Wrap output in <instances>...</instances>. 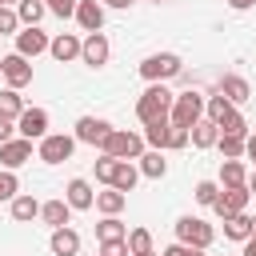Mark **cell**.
Listing matches in <instances>:
<instances>
[{
	"label": "cell",
	"instance_id": "cell-1",
	"mask_svg": "<svg viewBox=\"0 0 256 256\" xmlns=\"http://www.w3.org/2000/svg\"><path fill=\"white\" fill-rule=\"evenodd\" d=\"M172 100H176V92H172L168 84H148V88L140 92V100H136V120H140V124L168 120V116H172Z\"/></svg>",
	"mask_w": 256,
	"mask_h": 256
},
{
	"label": "cell",
	"instance_id": "cell-2",
	"mask_svg": "<svg viewBox=\"0 0 256 256\" xmlns=\"http://www.w3.org/2000/svg\"><path fill=\"white\" fill-rule=\"evenodd\" d=\"M180 72H184V60H180L176 52H152V56L140 60V76H144L148 84H168V80L180 76Z\"/></svg>",
	"mask_w": 256,
	"mask_h": 256
},
{
	"label": "cell",
	"instance_id": "cell-3",
	"mask_svg": "<svg viewBox=\"0 0 256 256\" xmlns=\"http://www.w3.org/2000/svg\"><path fill=\"white\" fill-rule=\"evenodd\" d=\"M144 132H128V128H116L108 140H104V148L100 152H108V156H116V160H140L144 156Z\"/></svg>",
	"mask_w": 256,
	"mask_h": 256
},
{
	"label": "cell",
	"instance_id": "cell-4",
	"mask_svg": "<svg viewBox=\"0 0 256 256\" xmlns=\"http://www.w3.org/2000/svg\"><path fill=\"white\" fill-rule=\"evenodd\" d=\"M76 136H68V132H48L44 140H36V160H44V164H64L72 152H76Z\"/></svg>",
	"mask_w": 256,
	"mask_h": 256
},
{
	"label": "cell",
	"instance_id": "cell-5",
	"mask_svg": "<svg viewBox=\"0 0 256 256\" xmlns=\"http://www.w3.org/2000/svg\"><path fill=\"white\" fill-rule=\"evenodd\" d=\"M176 240L180 244H192V248H212L216 228L208 220H200V216H180L176 220Z\"/></svg>",
	"mask_w": 256,
	"mask_h": 256
},
{
	"label": "cell",
	"instance_id": "cell-6",
	"mask_svg": "<svg viewBox=\"0 0 256 256\" xmlns=\"http://www.w3.org/2000/svg\"><path fill=\"white\" fill-rule=\"evenodd\" d=\"M200 116H204V96H200V92H180V96L172 100V116H168L172 124H180V128L192 132V124H196Z\"/></svg>",
	"mask_w": 256,
	"mask_h": 256
},
{
	"label": "cell",
	"instance_id": "cell-7",
	"mask_svg": "<svg viewBox=\"0 0 256 256\" xmlns=\"http://www.w3.org/2000/svg\"><path fill=\"white\" fill-rule=\"evenodd\" d=\"M112 132H116V128H112L108 120H100V116H80L76 128H72V136H76L80 144H92V148H104V140H108Z\"/></svg>",
	"mask_w": 256,
	"mask_h": 256
},
{
	"label": "cell",
	"instance_id": "cell-8",
	"mask_svg": "<svg viewBox=\"0 0 256 256\" xmlns=\"http://www.w3.org/2000/svg\"><path fill=\"white\" fill-rule=\"evenodd\" d=\"M48 44H52V36H48L40 24H24V28L16 32V52L28 56V60H36L40 52H48Z\"/></svg>",
	"mask_w": 256,
	"mask_h": 256
},
{
	"label": "cell",
	"instance_id": "cell-9",
	"mask_svg": "<svg viewBox=\"0 0 256 256\" xmlns=\"http://www.w3.org/2000/svg\"><path fill=\"white\" fill-rule=\"evenodd\" d=\"M108 56H112L108 36H104V32H84V44H80V64H88V68H104V64H108Z\"/></svg>",
	"mask_w": 256,
	"mask_h": 256
},
{
	"label": "cell",
	"instance_id": "cell-10",
	"mask_svg": "<svg viewBox=\"0 0 256 256\" xmlns=\"http://www.w3.org/2000/svg\"><path fill=\"white\" fill-rule=\"evenodd\" d=\"M0 64H4V84L8 88H28L32 84V60L28 56L8 52V56H0Z\"/></svg>",
	"mask_w": 256,
	"mask_h": 256
},
{
	"label": "cell",
	"instance_id": "cell-11",
	"mask_svg": "<svg viewBox=\"0 0 256 256\" xmlns=\"http://www.w3.org/2000/svg\"><path fill=\"white\" fill-rule=\"evenodd\" d=\"M248 200H252L248 184H240V188H220V196H216L212 212L224 220V216H236V212H244V208H248Z\"/></svg>",
	"mask_w": 256,
	"mask_h": 256
},
{
	"label": "cell",
	"instance_id": "cell-12",
	"mask_svg": "<svg viewBox=\"0 0 256 256\" xmlns=\"http://www.w3.org/2000/svg\"><path fill=\"white\" fill-rule=\"evenodd\" d=\"M16 136H24V140H44V136H48V112H44V108H24L20 120H16Z\"/></svg>",
	"mask_w": 256,
	"mask_h": 256
},
{
	"label": "cell",
	"instance_id": "cell-13",
	"mask_svg": "<svg viewBox=\"0 0 256 256\" xmlns=\"http://www.w3.org/2000/svg\"><path fill=\"white\" fill-rule=\"evenodd\" d=\"M64 200L72 204V212H88V208H96V188H92L84 176H72V180L64 184Z\"/></svg>",
	"mask_w": 256,
	"mask_h": 256
},
{
	"label": "cell",
	"instance_id": "cell-14",
	"mask_svg": "<svg viewBox=\"0 0 256 256\" xmlns=\"http://www.w3.org/2000/svg\"><path fill=\"white\" fill-rule=\"evenodd\" d=\"M28 160H32V140L12 136L8 144H0V164H4V168H12V172H16V168H24Z\"/></svg>",
	"mask_w": 256,
	"mask_h": 256
},
{
	"label": "cell",
	"instance_id": "cell-15",
	"mask_svg": "<svg viewBox=\"0 0 256 256\" xmlns=\"http://www.w3.org/2000/svg\"><path fill=\"white\" fill-rule=\"evenodd\" d=\"M80 36L76 32H60V36H52V44H48V52H52V60H60V64H72V60H80Z\"/></svg>",
	"mask_w": 256,
	"mask_h": 256
},
{
	"label": "cell",
	"instance_id": "cell-16",
	"mask_svg": "<svg viewBox=\"0 0 256 256\" xmlns=\"http://www.w3.org/2000/svg\"><path fill=\"white\" fill-rule=\"evenodd\" d=\"M72 20H76L84 32H104V4H100V0H80Z\"/></svg>",
	"mask_w": 256,
	"mask_h": 256
},
{
	"label": "cell",
	"instance_id": "cell-17",
	"mask_svg": "<svg viewBox=\"0 0 256 256\" xmlns=\"http://www.w3.org/2000/svg\"><path fill=\"white\" fill-rule=\"evenodd\" d=\"M48 248H52V256H76L80 252V232L76 228H52V236H48Z\"/></svg>",
	"mask_w": 256,
	"mask_h": 256
},
{
	"label": "cell",
	"instance_id": "cell-18",
	"mask_svg": "<svg viewBox=\"0 0 256 256\" xmlns=\"http://www.w3.org/2000/svg\"><path fill=\"white\" fill-rule=\"evenodd\" d=\"M40 220H44L48 228H64V224L72 220V204H68L64 196H56V200H44V204H40Z\"/></svg>",
	"mask_w": 256,
	"mask_h": 256
},
{
	"label": "cell",
	"instance_id": "cell-19",
	"mask_svg": "<svg viewBox=\"0 0 256 256\" xmlns=\"http://www.w3.org/2000/svg\"><path fill=\"white\" fill-rule=\"evenodd\" d=\"M124 204H128V192H120L112 184H104V192H96V212L100 216H120Z\"/></svg>",
	"mask_w": 256,
	"mask_h": 256
},
{
	"label": "cell",
	"instance_id": "cell-20",
	"mask_svg": "<svg viewBox=\"0 0 256 256\" xmlns=\"http://www.w3.org/2000/svg\"><path fill=\"white\" fill-rule=\"evenodd\" d=\"M216 140H220V124L216 120H208V116H200L196 124H192V148H216Z\"/></svg>",
	"mask_w": 256,
	"mask_h": 256
},
{
	"label": "cell",
	"instance_id": "cell-21",
	"mask_svg": "<svg viewBox=\"0 0 256 256\" xmlns=\"http://www.w3.org/2000/svg\"><path fill=\"white\" fill-rule=\"evenodd\" d=\"M220 92H224V96H228L236 108L252 100V88H248V80H244V76H236V72H228V76L220 80Z\"/></svg>",
	"mask_w": 256,
	"mask_h": 256
},
{
	"label": "cell",
	"instance_id": "cell-22",
	"mask_svg": "<svg viewBox=\"0 0 256 256\" xmlns=\"http://www.w3.org/2000/svg\"><path fill=\"white\" fill-rule=\"evenodd\" d=\"M136 168H140V176L160 180V176L168 172V160H164V152H160V148H144V156L136 160Z\"/></svg>",
	"mask_w": 256,
	"mask_h": 256
},
{
	"label": "cell",
	"instance_id": "cell-23",
	"mask_svg": "<svg viewBox=\"0 0 256 256\" xmlns=\"http://www.w3.org/2000/svg\"><path fill=\"white\" fill-rule=\"evenodd\" d=\"M8 212H12V220H16V224H32V220L40 216V200H36V196H28V192H20V196L8 204Z\"/></svg>",
	"mask_w": 256,
	"mask_h": 256
},
{
	"label": "cell",
	"instance_id": "cell-24",
	"mask_svg": "<svg viewBox=\"0 0 256 256\" xmlns=\"http://www.w3.org/2000/svg\"><path fill=\"white\" fill-rule=\"evenodd\" d=\"M240 184H248L244 160H220V188H240Z\"/></svg>",
	"mask_w": 256,
	"mask_h": 256
},
{
	"label": "cell",
	"instance_id": "cell-25",
	"mask_svg": "<svg viewBox=\"0 0 256 256\" xmlns=\"http://www.w3.org/2000/svg\"><path fill=\"white\" fill-rule=\"evenodd\" d=\"M252 236V216L248 212H236V216H224V240H248Z\"/></svg>",
	"mask_w": 256,
	"mask_h": 256
},
{
	"label": "cell",
	"instance_id": "cell-26",
	"mask_svg": "<svg viewBox=\"0 0 256 256\" xmlns=\"http://www.w3.org/2000/svg\"><path fill=\"white\" fill-rule=\"evenodd\" d=\"M232 112H236V104H232L224 92H216V96H208V100H204V116H208V120H216V124H224Z\"/></svg>",
	"mask_w": 256,
	"mask_h": 256
},
{
	"label": "cell",
	"instance_id": "cell-27",
	"mask_svg": "<svg viewBox=\"0 0 256 256\" xmlns=\"http://www.w3.org/2000/svg\"><path fill=\"white\" fill-rule=\"evenodd\" d=\"M108 240H128V228L120 216H104L96 224V244H108Z\"/></svg>",
	"mask_w": 256,
	"mask_h": 256
},
{
	"label": "cell",
	"instance_id": "cell-28",
	"mask_svg": "<svg viewBox=\"0 0 256 256\" xmlns=\"http://www.w3.org/2000/svg\"><path fill=\"white\" fill-rule=\"evenodd\" d=\"M28 104H24V96H20V88H0V116H8V120H20V112H24Z\"/></svg>",
	"mask_w": 256,
	"mask_h": 256
},
{
	"label": "cell",
	"instance_id": "cell-29",
	"mask_svg": "<svg viewBox=\"0 0 256 256\" xmlns=\"http://www.w3.org/2000/svg\"><path fill=\"white\" fill-rule=\"evenodd\" d=\"M168 132H172V120H156V124H144V144L148 148H168Z\"/></svg>",
	"mask_w": 256,
	"mask_h": 256
},
{
	"label": "cell",
	"instance_id": "cell-30",
	"mask_svg": "<svg viewBox=\"0 0 256 256\" xmlns=\"http://www.w3.org/2000/svg\"><path fill=\"white\" fill-rule=\"evenodd\" d=\"M128 252L132 256H144V252H156V240L148 228H128Z\"/></svg>",
	"mask_w": 256,
	"mask_h": 256
},
{
	"label": "cell",
	"instance_id": "cell-31",
	"mask_svg": "<svg viewBox=\"0 0 256 256\" xmlns=\"http://www.w3.org/2000/svg\"><path fill=\"white\" fill-rule=\"evenodd\" d=\"M136 180H140V168H136L132 160H120V168H116V180H112V188H120V192H132V188H136Z\"/></svg>",
	"mask_w": 256,
	"mask_h": 256
},
{
	"label": "cell",
	"instance_id": "cell-32",
	"mask_svg": "<svg viewBox=\"0 0 256 256\" xmlns=\"http://www.w3.org/2000/svg\"><path fill=\"white\" fill-rule=\"evenodd\" d=\"M244 140H248V136H228V132H220L216 148H220L224 160H240V156H244Z\"/></svg>",
	"mask_w": 256,
	"mask_h": 256
},
{
	"label": "cell",
	"instance_id": "cell-33",
	"mask_svg": "<svg viewBox=\"0 0 256 256\" xmlns=\"http://www.w3.org/2000/svg\"><path fill=\"white\" fill-rule=\"evenodd\" d=\"M16 12H20V24H40L44 12H48V4H44V0H20Z\"/></svg>",
	"mask_w": 256,
	"mask_h": 256
},
{
	"label": "cell",
	"instance_id": "cell-34",
	"mask_svg": "<svg viewBox=\"0 0 256 256\" xmlns=\"http://www.w3.org/2000/svg\"><path fill=\"white\" fill-rule=\"evenodd\" d=\"M20 196V176L12 168H0V204H12Z\"/></svg>",
	"mask_w": 256,
	"mask_h": 256
},
{
	"label": "cell",
	"instance_id": "cell-35",
	"mask_svg": "<svg viewBox=\"0 0 256 256\" xmlns=\"http://www.w3.org/2000/svg\"><path fill=\"white\" fill-rule=\"evenodd\" d=\"M116 168H120V160H116V156H108V152H100V160L92 164V172H96V180H100V184H112V180H116Z\"/></svg>",
	"mask_w": 256,
	"mask_h": 256
},
{
	"label": "cell",
	"instance_id": "cell-36",
	"mask_svg": "<svg viewBox=\"0 0 256 256\" xmlns=\"http://www.w3.org/2000/svg\"><path fill=\"white\" fill-rule=\"evenodd\" d=\"M192 196H196V204L212 208V204H216V196H220V180H200V184L192 188Z\"/></svg>",
	"mask_w": 256,
	"mask_h": 256
},
{
	"label": "cell",
	"instance_id": "cell-37",
	"mask_svg": "<svg viewBox=\"0 0 256 256\" xmlns=\"http://www.w3.org/2000/svg\"><path fill=\"white\" fill-rule=\"evenodd\" d=\"M24 24H20V12L12 4H0V36H16Z\"/></svg>",
	"mask_w": 256,
	"mask_h": 256
},
{
	"label": "cell",
	"instance_id": "cell-38",
	"mask_svg": "<svg viewBox=\"0 0 256 256\" xmlns=\"http://www.w3.org/2000/svg\"><path fill=\"white\" fill-rule=\"evenodd\" d=\"M220 132H228V136H248V120H244V112L236 108V112L220 124Z\"/></svg>",
	"mask_w": 256,
	"mask_h": 256
},
{
	"label": "cell",
	"instance_id": "cell-39",
	"mask_svg": "<svg viewBox=\"0 0 256 256\" xmlns=\"http://www.w3.org/2000/svg\"><path fill=\"white\" fill-rule=\"evenodd\" d=\"M188 144H192V132L180 128V124H172V132H168V148H164V152H180V148H188Z\"/></svg>",
	"mask_w": 256,
	"mask_h": 256
},
{
	"label": "cell",
	"instance_id": "cell-40",
	"mask_svg": "<svg viewBox=\"0 0 256 256\" xmlns=\"http://www.w3.org/2000/svg\"><path fill=\"white\" fill-rule=\"evenodd\" d=\"M76 4L80 0H48V12L60 16V20H68V16H76Z\"/></svg>",
	"mask_w": 256,
	"mask_h": 256
},
{
	"label": "cell",
	"instance_id": "cell-41",
	"mask_svg": "<svg viewBox=\"0 0 256 256\" xmlns=\"http://www.w3.org/2000/svg\"><path fill=\"white\" fill-rule=\"evenodd\" d=\"M204 252H208V248H192V244H180V240H176V244H168L160 256H204Z\"/></svg>",
	"mask_w": 256,
	"mask_h": 256
},
{
	"label": "cell",
	"instance_id": "cell-42",
	"mask_svg": "<svg viewBox=\"0 0 256 256\" xmlns=\"http://www.w3.org/2000/svg\"><path fill=\"white\" fill-rule=\"evenodd\" d=\"M100 256H132V252H128V240H108L100 244Z\"/></svg>",
	"mask_w": 256,
	"mask_h": 256
},
{
	"label": "cell",
	"instance_id": "cell-43",
	"mask_svg": "<svg viewBox=\"0 0 256 256\" xmlns=\"http://www.w3.org/2000/svg\"><path fill=\"white\" fill-rule=\"evenodd\" d=\"M16 136V120H8V116H0V144H8Z\"/></svg>",
	"mask_w": 256,
	"mask_h": 256
},
{
	"label": "cell",
	"instance_id": "cell-44",
	"mask_svg": "<svg viewBox=\"0 0 256 256\" xmlns=\"http://www.w3.org/2000/svg\"><path fill=\"white\" fill-rule=\"evenodd\" d=\"M244 156H248L252 168H256V132H248V140H244Z\"/></svg>",
	"mask_w": 256,
	"mask_h": 256
},
{
	"label": "cell",
	"instance_id": "cell-45",
	"mask_svg": "<svg viewBox=\"0 0 256 256\" xmlns=\"http://www.w3.org/2000/svg\"><path fill=\"white\" fill-rule=\"evenodd\" d=\"M252 4H256V0H228V8H232V12H248Z\"/></svg>",
	"mask_w": 256,
	"mask_h": 256
},
{
	"label": "cell",
	"instance_id": "cell-46",
	"mask_svg": "<svg viewBox=\"0 0 256 256\" xmlns=\"http://www.w3.org/2000/svg\"><path fill=\"white\" fill-rule=\"evenodd\" d=\"M240 256H256V232L244 240V252H240Z\"/></svg>",
	"mask_w": 256,
	"mask_h": 256
},
{
	"label": "cell",
	"instance_id": "cell-47",
	"mask_svg": "<svg viewBox=\"0 0 256 256\" xmlns=\"http://www.w3.org/2000/svg\"><path fill=\"white\" fill-rule=\"evenodd\" d=\"M248 192H256V168L248 172Z\"/></svg>",
	"mask_w": 256,
	"mask_h": 256
},
{
	"label": "cell",
	"instance_id": "cell-48",
	"mask_svg": "<svg viewBox=\"0 0 256 256\" xmlns=\"http://www.w3.org/2000/svg\"><path fill=\"white\" fill-rule=\"evenodd\" d=\"M0 4H12V8H16V4H20V0H0Z\"/></svg>",
	"mask_w": 256,
	"mask_h": 256
},
{
	"label": "cell",
	"instance_id": "cell-49",
	"mask_svg": "<svg viewBox=\"0 0 256 256\" xmlns=\"http://www.w3.org/2000/svg\"><path fill=\"white\" fill-rule=\"evenodd\" d=\"M252 232H256V216H252Z\"/></svg>",
	"mask_w": 256,
	"mask_h": 256
},
{
	"label": "cell",
	"instance_id": "cell-50",
	"mask_svg": "<svg viewBox=\"0 0 256 256\" xmlns=\"http://www.w3.org/2000/svg\"><path fill=\"white\" fill-rule=\"evenodd\" d=\"M144 256H156V252H144Z\"/></svg>",
	"mask_w": 256,
	"mask_h": 256
},
{
	"label": "cell",
	"instance_id": "cell-51",
	"mask_svg": "<svg viewBox=\"0 0 256 256\" xmlns=\"http://www.w3.org/2000/svg\"><path fill=\"white\" fill-rule=\"evenodd\" d=\"M0 76H4V64H0Z\"/></svg>",
	"mask_w": 256,
	"mask_h": 256
},
{
	"label": "cell",
	"instance_id": "cell-52",
	"mask_svg": "<svg viewBox=\"0 0 256 256\" xmlns=\"http://www.w3.org/2000/svg\"><path fill=\"white\" fill-rule=\"evenodd\" d=\"M44 4H48V0H44Z\"/></svg>",
	"mask_w": 256,
	"mask_h": 256
},
{
	"label": "cell",
	"instance_id": "cell-53",
	"mask_svg": "<svg viewBox=\"0 0 256 256\" xmlns=\"http://www.w3.org/2000/svg\"><path fill=\"white\" fill-rule=\"evenodd\" d=\"M100 4H104V0H100Z\"/></svg>",
	"mask_w": 256,
	"mask_h": 256
},
{
	"label": "cell",
	"instance_id": "cell-54",
	"mask_svg": "<svg viewBox=\"0 0 256 256\" xmlns=\"http://www.w3.org/2000/svg\"><path fill=\"white\" fill-rule=\"evenodd\" d=\"M156 4H160V0H156Z\"/></svg>",
	"mask_w": 256,
	"mask_h": 256
}]
</instances>
